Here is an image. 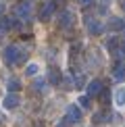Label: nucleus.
Returning a JSON list of instances; mask_svg holds the SVG:
<instances>
[{"mask_svg":"<svg viewBox=\"0 0 125 127\" xmlns=\"http://www.w3.org/2000/svg\"><path fill=\"white\" fill-rule=\"evenodd\" d=\"M71 125V119L69 117H62L61 121H59V125H56V127H69Z\"/></svg>","mask_w":125,"mask_h":127,"instance_id":"nucleus-22","label":"nucleus"},{"mask_svg":"<svg viewBox=\"0 0 125 127\" xmlns=\"http://www.w3.org/2000/svg\"><path fill=\"white\" fill-rule=\"evenodd\" d=\"M86 90H88L86 94H88L90 98H94V96L98 98V96L102 94V90H104V83L100 81V79H92V81L88 83V88H86Z\"/></svg>","mask_w":125,"mask_h":127,"instance_id":"nucleus-4","label":"nucleus"},{"mask_svg":"<svg viewBox=\"0 0 125 127\" xmlns=\"http://www.w3.org/2000/svg\"><path fill=\"white\" fill-rule=\"evenodd\" d=\"M6 88H8V92H17V94H19V90H21V79H19V77H8Z\"/></svg>","mask_w":125,"mask_h":127,"instance_id":"nucleus-14","label":"nucleus"},{"mask_svg":"<svg viewBox=\"0 0 125 127\" xmlns=\"http://www.w3.org/2000/svg\"><path fill=\"white\" fill-rule=\"evenodd\" d=\"M38 127H42V125H38Z\"/></svg>","mask_w":125,"mask_h":127,"instance_id":"nucleus-25","label":"nucleus"},{"mask_svg":"<svg viewBox=\"0 0 125 127\" xmlns=\"http://www.w3.org/2000/svg\"><path fill=\"white\" fill-rule=\"evenodd\" d=\"M73 23H75V15L71 10H62L61 13V27L62 29H71Z\"/></svg>","mask_w":125,"mask_h":127,"instance_id":"nucleus-6","label":"nucleus"},{"mask_svg":"<svg viewBox=\"0 0 125 127\" xmlns=\"http://www.w3.org/2000/svg\"><path fill=\"white\" fill-rule=\"evenodd\" d=\"M2 13H4V4L0 2V17H2Z\"/></svg>","mask_w":125,"mask_h":127,"instance_id":"nucleus-24","label":"nucleus"},{"mask_svg":"<svg viewBox=\"0 0 125 127\" xmlns=\"http://www.w3.org/2000/svg\"><path fill=\"white\" fill-rule=\"evenodd\" d=\"M75 86L81 90L83 86H86V77H83V75H77V77H75Z\"/></svg>","mask_w":125,"mask_h":127,"instance_id":"nucleus-21","label":"nucleus"},{"mask_svg":"<svg viewBox=\"0 0 125 127\" xmlns=\"http://www.w3.org/2000/svg\"><path fill=\"white\" fill-rule=\"evenodd\" d=\"M65 117H69L71 123H79L81 121V108L77 106V104H69L67 110H65Z\"/></svg>","mask_w":125,"mask_h":127,"instance_id":"nucleus-5","label":"nucleus"},{"mask_svg":"<svg viewBox=\"0 0 125 127\" xmlns=\"http://www.w3.org/2000/svg\"><path fill=\"white\" fill-rule=\"evenodd\" d=\"M54 8H56V4L52 2V0H48L46 4H42V6H40V19H42V21L50 19V17H52V13H54Z\"/></svg>","mask_w":125,"mask_h":127,"instance_id":"nucleus-8","label":"nucleus"},{"mask_svg":"<svg viewBox=\"0 0 125 127\" xmlns=\"http://www.w3.org/2000/svg\"><path fill=\"white\" fill-rule=\"evenodd\" d=\"M113 77L115 79H125V61L117 59L113 63Z\"/></svg>","mask_w":125,"mask_h":127,"instance_id":"nucleus-7","label":"nucleus"},{"mask_svg":"<svg viewBox=\"0 0 125 127\" xmlns=\"http://www.w3.org/2000/svg\"><path fill=\"white\" fill-rule=\"evenodd\" d=\"M77 106H79L81 110H90L92 106H90V96L88 94H81L79 98H77Z\"/></svg>","mask_w":125,"mask_h":127,"instance_id":"nucleus-15","label":"nucleus"},{"mask_svg":"<svg viewBox=\"0 0 125 127\" xmlns=\"http://www.w3.org/2000/svg\"><path fill=\"white\" fill-rule=\"evenodd\" d=\"M38 73H40V65H35V63H31V65L25 67V75L27 77H35Z\"/></svg>","mask_w":125,"mask_h":127,"instance_id":"nucleus-17","label":"nucleus"},{"mask_svg":"<svg viewBox=\"0 0 125 127\" xmlns=\"http://www.w3.org/2000/svg\"><path fill=\"white\" fill-rule=\"evenodd\" d=\"M15 15L19 19H29L31 17V2L29 0H21L17 6H15Z\"/></svg>","mask_w":125,"mask_h":127,"instance_id":"nucleus-3","label":"nucleus"},{"mask_svg":"<svg viewBox=\"0 0 125 127\" xmlns=\"http://www.w3.org/2000/svg\"><path fill=\"white\" fill-rule=\"evenodd\" d=\"M77 2H79V4H81V6H90V4L94 2V0H77Z\"/></svg>","mask_w":125,"mask_h":127,"instance_id":"nucleus-23","label":"nucleus"},{"mask_svg":"<svg viewBox=\"0 0 125 127\" xmlns=\"http://www.w3.org/2000/svg\"><path fill=\"white\" fill-rule=\"evenodd\" d=\"M2 106L6 108V110H15V108H19L21 106V96L17 92H8L6 96L2 98Z\"/></svg>","mask_w":125,"mask_h":127,"instance_id":"nucleus-2","label":"nucleus"},{"mask_svg":"<svg viewBox=\"0 0 125 127\" xmlns=\"http://www.w3.org/2000/svg\"><path fill=\"white\" fill-rule=\"evenodd\" d=\"M8 29H10V19L0 17V35H2V33H6Z\"/></svg>","mask_w":125,"mask_h":127,"instance_id":"nucleus-18","label":"nucleus"},{"mask_svg":"<svg viewBox=\"0 0 125 127\" xmlns=\"http://www.w3.org/2000/svg\"><path fill=\"white\" fill-rule=\"evenodd\" d=\"M2 59L8 67H15V65H23L27 61V50L19 48V46H6L2 50Z\"/></svg>","mask_w":125,"mask_h":127,"instance_id":"nucleus-1","label":"nucleus"},{"mask_svg":"<svg viewBox=\"0 0 125 127\" xmlns=\"http://www.w3.org/2000/svg\"><path fill=\"white\" fill-rule=\"evenodd\" d=\"M113 102H115V106H119V108L125 106V88L115 90V94H113Z\"/></svg>","mask_w":125,"mask_h":127,"instance_id":"nucleus-11","label":"nucleus"},{"mask_svg":"<svg viewBox=\"0 0 125 127\" xmlns=\"http://www.w3.org/2000/svg\"><path fill=\"white\" fill-rule=\"evenodd\" d=\"M46 77H48V83H52V86H61L62 73H61L56 67H50V69H48V73H46Z\"/></svg>","mask_w":125,"mask_h":127,"instance_id":"nucleus-9","label":"nucleus"},{"mask_svg":"<svg viewBox=\"0 0 125 127\" xmlns=\"http://www.w3.org/2000/svg\"><path fill=\"white\" fill-rule=\"evenodd\" d=\"M106 48H108V50H117V48H119V40H117V38H111V40L106 42Z\"/></svg>","mask_w":125,"mask_h":127,"instance_id":"nucleus-20","label":"nucleus"},{"mask_svg":"<svg viewBox=\"0 0 125 127\" xmlns=\"http://www.w3.org/2000/svg\"><path fill=\"white\" fill-rule=\"evenodd\" d=\"M92 121L94 123H111L113 121V113L111 110H98V113L92 117Z\"/></svg>","mask_w":125,"mask_h":127,"instance_id":"nucleus-10","label":"nucleus"},{"mask_svg":"<svg viewBox=\"0 0 125 127\" xmlns=\"http://www.w3.org/2000/svg\"><path fill=\"white\" fill-rule=\"evenodd\" d=\"M108 27H111L113 31H123V29H125V21H123L121 17H111Z\"/></svg>","mask_w":125,"mask_h":127,"instance_id":"nucleus-12","label":"nucleus"},{"mask_svg":"<svg viewBox=\"0 0 125 127\" xmlns=\"http://www.w3.org/2000/svg\"><path fill=\"white\" fill-rule=\"evenodd\" d=\"M98 98H100V100H102L104 104H108V102H111V100H113V94L108 92L106 88H104V90H102V94H100V96H98Z\"/></svg>","mask_w":125,"mask_h":127,"instance_id":"nucleus-19","label":"nucleus"},{"mask_svg":"<svg viewBox=\"0 0 125 127\" xmlns=\"http://www.w3.org/2000/svg\"><path fill=\"white\" fill-rule=\"evenodd\" d=\"M88 31H90L92 35H100L104 31V25L100 23V21H90V23H88Z\"/></svg>","mask_w":125,"mask_h":127,"instance_id":"nucleus-13","label":"nucleus"},{"mask_svg":"<svg viewBox=\"0 0 125 127\" xmlns=\"http://www.w3.org/2000/svg\"><path fill=\"white\" fill-rule=\"evenodd\" d=\"M33 88H35V90H38V92H40V94H44V92H46V90H44V88H48V81H46V79H44V77H38V79H35V81H33Z\"/></svg>","mask_w":125,"mask_h":127,"instance_id":"nucleus-16","label":"nucleus"}]
</instances>
